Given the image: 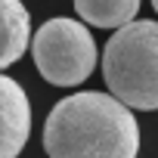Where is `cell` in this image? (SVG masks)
Returning <instances> with one entry per match:
<instances>
[{"label": "cell", "instance_id": "cell-1", "mask_svg": "<svg viewBox=\"0 0 158 158\" xmlns=\"http://www.w3.org/2000/svg\"><path fill=\"white\" fill-rule=\"evenodd\" d=\"M44 152L47 158H136L139 124L118 96L81 90L50 109Z\"/></svg>", "mask_w": 158, "mask_h": 158}, {"label": "cell", "instance_id": "cell-5", "mask_svg": "<svg viewBox=\"0 0 158 158\" xmlns=\"http://www.w3.org/2000/svg\"><path fill=\"white\" fill-rule=\"evenodd\" d=\"M0 16H3V50H0V65L10 68V65H16L22 59V53L28 50V40H34L31 16H28L22 0H0Z\"/></svg>", "mask_w": 158, "mask_h": 158}, {"label": "cell", "instance_id": "cell-4", "mask_svg": "<svg viewBox=\"0 0 158 158\" xmlns=\"http://www.w3.org/2000/svg\"><path fill=\"white\" fill-rule=\"evenodd\" d=\"M0 121H3L0 158H19L31 133V102L25 87L10 74L0 77Z\"/></svg>", "mask_w": 158, "mask_h": 158}, {"label": "cell", "instance_id": "cell-7", "mask_svg": "<svg viewBox=\"0 0 158 158\" xmlns=\"http://www.w3.org/2000/svg\"><path fill=\"white\" fill-rule=\"evenodd\" d=\"M152 6H155V13H158V0H152Z\"/></svg>", "mask_w": 158, "mask_h": 158}, {"label": "cell", "instance_id": "cell-3", "mask_svg": "<svg viewBox=\"0 0 158 158\" xmlns=\"http://www.w3.org/2000/svg\"><path fill=\"white\" fill-rule=\"evenodd\" d=\"M40 77L53 87H77L96 68V40L77 19H47L31 40Z\"/></svg>", "mask_w": 158, "mask_h": 158}, {"label": "cell", "instance_id": "cell-2", "mask_svg": "<svg viewBox=\"0 0 158 158\" xmlns=\"http://www.w3.org/2000/svg\"><path fill=\"white\" fill-rule=\"evenodd\" d=\"M102 77L124 106L158 112V22L139 19L118 28L102 53Z\"/></svg>", "mask_w": 158, "mask_h": 158}, {"label": "cell", "instance_id": "cell-6", "mask_svg": "<svg viewBox=\"0 0 158 158\" xmlns=\"http://www.w3.org/2000/svg\"><path fill=\"white\" fill-rule=\"evenodd\" d=\"M74 10L87 25L96 28H124L136 19L139 0H74Z\"/></svg>", "mask_w": 158, "mask_h": 158}]
</instances>
